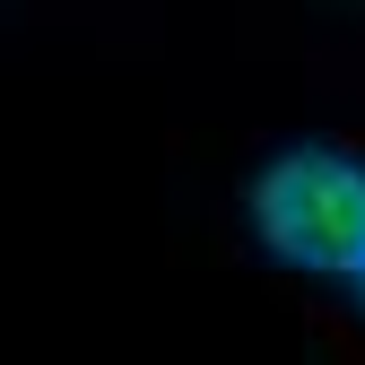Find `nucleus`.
<instances>
[{
	"label": "nucleus",
	"instance_id": "f257e3e1",
	"mask_svg": "<svg viewBox=\"0 0 365 365\" xmlns=\"http://www.w3.org/2000/svg\"><path fill=\"white\" fill-rule=\"evenodd\" d=\"M252 235L287 269L356 279L365 269V165L339 148H287L252 182Z\"/></svg>",
	"mask_w": 365,
	"mask_h": 365
},
{
	"label": "nucleus",
	"instance_id": "f03ea898",
	"mask_svg": "<svg viewBox=\"0 0 365 365\" xmlns=\"http://www.w3.org/2000/svg\"><path fill=\"white\" fill-rule=\"evenodd\" d=\"M356 287H365V269H356Z\"/></svg>",
	"mask_w": 365,
	"mask_h": 365
}]
</instances>
